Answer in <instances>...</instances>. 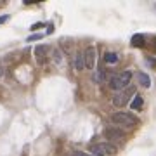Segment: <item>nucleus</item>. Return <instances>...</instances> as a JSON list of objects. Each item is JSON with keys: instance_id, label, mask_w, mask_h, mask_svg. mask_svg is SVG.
Masks as SVG:
<instances>
[{"instance_id": "obj_12", "label": "nucleus", "mask_w": 156, "mask_h": 156, "mask_svg": "<svg viewBox=\"0 0 156 156\" xmlns=\"http://www.w3.org/2000/svg\"><path fill=\"white\" fill-rule=\"evenodd\" d=\"M89 151H90V156H106V154H104V151L101 149L99 144H92L89 147Z\"/></svg>"}, {"instance_id": "obj_11", "label": "nucleus", "mask_w": 156, "mask_h": 156, "mask_svg": "<svg viewBox=\"0 0 156 156\" xmlns=\"http://www.w3.org/2000/svg\"><path fill=\"white\" fill-rule=\"evenodd\" d=\"M104 62H108V64H116L118 54L116 52H106V54H104Z\"/></svg>"}, {"instance_id": "obj_14", "label": "nucleus", "mask_w": 156, "mask_h": 156, "mask_svg": "<svg viewBox=\"0 0 156 156\" xmlns=\"http://www.w3.org/2000/svg\"><path fill=\"white\" fill-rule=\"evenodd\" d=\"M104 75H106V71H104L102 68H99V69H97V71L94 73V82H97V83L104 82Z\"/></svg>"}, {"instance_id": "obj_4", "label": "nucleus", "mask_w": 156, "mask_h": 156, "mask_svg": "<svg viewBox=\"0 0 156 156\" xmlns=\"http://www.w3.org/2000/svg\"><path fill=\"white\" fill-rule=\"evenodd\" d=\"M95 57H97V50H95V47H87L85 52H83V61H85V68H87V69H94Z\"/></svg>"}, {"instance_id": "obj_10", "label": "nucleus", "mask_w": 156, "mask_h": 156, "mask_svg": "<svg viewBox=\"0 0 156 156\" xmlns=\"http://www.w3.org/2000/svg\"><path fill=\"white\" fill-rule=\"evenodd\" d=\"M137 80H139V85H142V87H146V89H147V87H149L151 85V80H149V76H147V75H146V73H137Z\"/></svg>"}, {"instance_id": "obj_18", "label": "nucleus", "mask_w": 156, "mask_h": 156, "mask_svg": "<svg viewBox=\"0 0 156 156\" xmlns=\"http://www.w3.org/2000/svg\"><path fill=\"white\" fill-rule=\"evenodd\" d=\"M7 21H9V16H7V14L0 17V24H4V23H7Z\"/></svg>"}, {"instance_id": "obj_16", "label": "nucleus", "mask_w": 156, "mask_h": 156, "mask_svg": "<svg viewBox=\"0 0 156 156\" xmlns=\"http://www.w3.org/2000/svg\"><path fill=\"white\" fill-rule=\"evenodd\" d=\"M44 38V33L42 35H31V37H28V42H33V40H40Z\"/></svg>"}, {"instance_id": "obj_6", "label": "nucleus", "mask_w": 156, "mask_h": 156, "mask_svg": "<svg viewBox=\"0 0 156 156\" xmlns=\"http://www.w3.org/2000/svg\"><path fill=\"white\" fill-rule=\"evenodd\" d=\"M47 52H49V45H38V47H35V56H37V61H38L40 64L45 62Z\"/></svg>"}, {"instance_id": "obj_13", "label": "nucleus", "mask_w": 156, "mask_h": 156, "mask_svg": "<svg viewBox=\"0 0 156 156\" xmlns=\"http://www.w3.org/2000/svg\"><path fill=\"white\" fill-rule=\"evenodd\" d=\"M144 35H134L132 37V47H144Z\"/></svg>"}, {"instance_id": "obj_5", "label": "nucleus", "mask_w": 156, "mask_h": 156, "mask_svg": "<svg viewBox=\"0 0 156 156\" xmlns=\"http://www.w3.org/2000/svg\"><path fill=\"white\" fill-rule=\"evenodd\" d=\"M104 137H106L108 140H123L125 139V134H123V130L122 128H118V127H109L104 130Z\"/></svg>"}, {"instance_id": "obj_9", "label": "nucleus", "mask_w": 156, "mask_h": 156, "mask_svg": "<svg viewBox=\"0 0 156 156\" xmlns=\"http://www.w3.org/2000/svg\"><path fill=\"white\" fill-rule=\"evenodd\" d=\"M75 68L78 71H82L85 68V61H83V54L82 52H76V56H75Z\"/></svg>"}, {"instance_id": "obj_19", "label": "nucleus", "mask_w": 156, "mask_h": 156, "mask_svg": "<svg viewBox=\"0 0 156 156\" xmlns=\"http://www.w3.org/2000/svg\"><path fill=\"white\" fill-rule=\"evenodd\" d=\"M42 26H44V23H37V24L31 26V30H38V28H42Z\"/></svg>"}, {"instance_id": "obj_8", "label": "nucleus", "mask_w": 156, "mask_h": 156, "mask_svg": "<svg viewBox=\"0 0 156 156\" xmlns=\"http://www.w3.org/2000/svg\"><path fill=\"white\" fill-rule=\"evenodd\" d=\"M142 104H144V99H142V95L135 94V95H134V101L130 102V108H132L134 111H139V109H142Z\"/></svg>"}, {"instance_id": "obj_3", "label": "nucleus", "mask_w": 156, "mask_h": 156, "mask_svg": "<svg viewBox=\"0 0 156 156\" xmlns=\"http://www.w3.org/2000/svg\"><path fill=\"white\" fill-rule=\"evenodd\" d=\"M134 95H135V87H127L125 90L118 92V94L113 97V104L116 108H123L125 104H128L130 97H134Z\"/></svg>"}, {"instance_id": "obj_1", "label": "nucleus", "mask_w": 156, "mask_h": 156, "mask_svg": "<svg viewBox=\"0 0 156 156\" xmlns=\"http://www.w3.org/2000/svg\"><path fill=\"white\" fill-rule=\"evenodd\" d=\"M134 76V73L130 71V69H125L122 73H116V75H113L109 78V89L111 90H125L130 85V80Z\"/></svg>"}, {"instance_id": "obj_2", "label": "nucleus", "mask_w": 156, "mask_h": 156, "mask_svg": "<svg viewBox=\"0 0 156 156\" xmlns=\"http://www.w3.org/2000/svg\"><path fill=\"white\" fill-rule=\"evenodd\" d=\"M111 122L118 127H134L137 125V118L132 115V113H127V111H120V113H115L111 116Z\"/></svg>"}, {"instance_id": "obj_15", "label": "nucleus", "mask_w": 156, "mask_h": 156, "mask_svg": "<svg viewBox=\"0 0 156 156\" xmlns=\"http://www.w3.org/2000/svg\"><path fill=\"white\" fill-rule=\"evenodd\" d=\"M52 57H54V62H56V64H59V62H61V59H62V57H61V50L56 49V50H54V54H52Z\"/></svg>"}, {"instance_id": "obj_20", "label": "nucleus", "mask_w": 156, "mask_h": 156, "mask_svg": "<svg viewBox=\"0 0 156 156\" xmlns=\"http://www.w3.org/2000/svg\"><path fill=\"white\" fill-rule=\"evenodd\" d=\"M4 71H5V69H4V66H2V64H0V78L4 76Z\"/></svg>"}, {"instance_id": "obj_17", "label": "nucleus", "mask_w": 156, "mask_h": 156, "mask_svg": "<svg viewBox=\"0 0 156 156\" xmlns=\"http://www.w3.org/2000/svg\"><path fill=\"white\" fill-rule=\"evenodd\" d=\"M73 156H90V154H87V153H83V151H75Z\"/></svg>"}, {"instance_id": "obj_7", "label": "nucleus", "mask_w": 156, "mask_h": 156, "mask_svg": "<svg viewBox=\"0 0 156 156\" xmlns=\"http://www.w3.org/2000/svg\"><path fill=\"white\" fill-rule=\"evenodd\" d=\"M99 146H101V149L104 151V154H108V156H115L118 153V149L111 144V142H101Z\"/></svg>"}]
</instances>
